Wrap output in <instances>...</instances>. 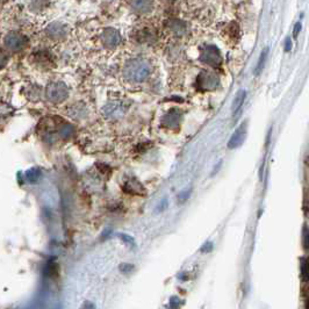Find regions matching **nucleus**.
<instances>
[{
    "instance_id": "nucleus-3",
    "label": "nucleus",
    "mask_w": 309,
    "mask_h": 309,
    "mask_svg": "<svg viewBox=\"0 0 309 309\" xmlns=\"http://www.w3.org/2000/svg\"><path fill=\"white\" fill-rule=\"evenodd\" d=\"M67 96V89L66 86L62 84V83H54V84L49 85L48 88V97L49 99L55 101V103H59L63 101Z\"/></svg>"
},
{
    "instance_id": "nucleus-20",
    "label": "nucleus",
    "mask_w": 309,
    "mask_h": 309,
    "mask_svg": "<svg viewBox=\"0 0 309 309\" xmlns=\"http://www.w3.org/2000/svg\"><path fill=\"white\" fill-rule=\"evenodd\" d=\"M295 29H294V36H297V34H299V32L301 31V24L300 22H297V24L295 25V27H294Z\"/></svg>"
},
{
    "instance_id": "nucleus-8",
    "label": "nucleus",
    "mask_w": 309,
    "mask_h": 309,
    "mask_svg": "<svg viewBox=\"0 0 309 309\" xmlns=\"http://www.w3.org/2000/svg\"><path fill=\"white\" fill-rule=\"evenodd\" d=\"M123 191L130 194H143L144 193V187L141 185V183L135 178L126 180L123 185Z\"/></svg>"
},
{
    "instance_id": "nucleus-5",
    "label": "nucleus",
    "mask_w": 309,
    "mask_h": 309,
    "mask_svg": "<svg viewBox=\"0 0 309 309\" xmlns=\"http://www.w3.org/2000/svg\"><path fill=\"white\" fill-rule=\"evenodd\" d=\"M247 135V122H243L241 126L235 130V133L233 134L231 138L229 139L228 148L229 149H235L239 148L240 145H242Z\"/></svg>"
},
{
    "instance_id": "nucleus-12",
    "label": "nucleus",
    "mask_w": 309,
    "mask_h": 309,
    "mask_svg": "<svg viewBox=\"0 0 309 309\" xmlns=\"http://www.w3.org/2000/svg\"><path fill=\"white\" fill-rule=\"evenodd\" d=\"M301 278L304 282L308 281V259L303 258L301 261Z\"/></svg>"
},
{
    "instance_id": "nucleus-17",
    "label": "nucleus",
    "mask_w": 309,
    "mask_h": 309,
    "mask_svg": "<svg viewBox=\"0 0 309 309\" xmlns=\"http://www.w3.org/2000/svg\"><path fill=\"white\" fill-rule=\"evenodd\" d=\"M212 249H213V243L207 242L205 243V246L201 248V252H209V251H212Z\"/></svg>"
},
{
    "instance_id": "nucleus-6",
    "label": "nucleus",
    "mask_w": 309,
    "mask_h": 309,
    "mask_svg": "<svg viewBox=\"0 0 309 309\" xmlns=\"http://www.w3.org/2000/svg\"><path fill=\"white\" fill-rule=\"evenodd\" d=\"M103 42L108 48H114L121 42V36L114 28H107L103 33Z\"/></svg>"
},
{
    "instance_id": "nucleus-14",
    "label": "nucleus",
    "mask_w": 309,
    "mask_h": 309,
    "mask_svg": "<svg viewBox=\"0 0 309 309\" xmlns=\"http://www.w3.org/2000/svg\"><path fill=\"white\" fill-rule=\"evenodd\" d=\"M119 237L123 241V242L129 244L131 248L135 247V241H134L133 237H130L129 235H126V234H119Z\"/></svg>"
},
{
    "instance_id": "nucleus-7",
    "label": "nucleus",
    "mask_w": 309,
    "mask_h": 309,
    "mask_svg": "<svg viewBox=\"0 0 309 309\" xmlns=\"http://www.w3.org/2000/svg\"><path fill=\"white\" fill-rule=\"evenodd\" d=\"M131 7L137 13H149L153 7V0H131Z\"/></svg>"
},
{
    "instance_id": "nucleus-19",
    "label": "nucleus",
    "mask_w": 309,
    "mask_h": 309,
    "mask_svg": "<svg viewBox=\"0 0 309 309\" xmlns=\"http://www.w3.org/2000/svg\"><path fill=\"white\" fill-rule=\"evenodd\" d=\"M291 49H292V42H291V40L287 39V40H286V43H285V50L289 51Z\"/></svg>"
},
{
    "instance_id": "nucleus-13",
    "label": "nucleus",
    "mask_w": 309,
    "mask_h": 309,
    "mask_svg": "<svg viewBox=\"0 0 309 309\" xmlns=\"http://www.w3.org/2000/svg\"><path fill=\"white\" fill-rule=\"evenodd\" d=\"M170 29L172 32H176L177 34H182L185 31V25L180 21H172L170 22Z\"/></svg>"
},
{
    "instance_id": "nucleus-9",
    "label": "nucleus",
    "mask_w": 309,
    "mask_h": 309,
    "mask_svg": "<svg viewBox=\"0 0 309 309\" xmlns=\"http://www.w3.org/2000/svg\"><path fill=\"white\" fill-rule=\"evenodd\" d=\"M180 121V114L178 111L176 109H172L171 112H169L167 115L164 116L163 119V124L167 127H177L179 124Z\"/></svg>"
},
{
    "instance_id": "nucleus-15",
    "label": "nucleus",
    "mask_w": 309,
    "mask_h": 309,
    "mask_svg": "<svg viewBox=\"0 0 309 309\" xmlns=\"http://www.w3.org/2000/svg\"><path fill=\"white\" fill-rule=\"evenodd\" d=\"M131 270H134V266L131 265V264H121V265H120V271H122L124 273L130 272Z\"/></svg>"
},
{
    "instance_id": "nucleus-11",
    "label": "nucleus",
    "mask_w": 309,
    "mask_h": 309,
    "mask_svg": "<svg viewBox=\"0 0 309 309\" xmlns=\"http://www.w3.org/2000/svg\"><path fill=\"white\" fill-rule=\"evenodd\" d=\"M267 54H269V49H265V50L262 52L261 57H259L258 64H257V66H256V70H255L256 76L261 74V72L263 71L264 65H265V62H266V58H267Z\"/></svg>"
},
{
    "instance_id": "nucleus-18",
    "label": "nucleus",
    "mask_w": 309,
    "mask_h": 309,
    "mask_svg": "<svg viewBox=\"0 0 309 309\" xmlns=\"http://www.w3.org/2000/svg\"><path fill=\"white\" fill-rule=\"evenodd\" d=\"M179 304H180V300L178 299V297L173 296L172 299L170 300V306H171V307H178Z\"/></svg>"
},
{
    "instance_id": "nucleus-2",
    "label": "nucleus",
    "mask_w": 309,
    "mask_h": 309,
    "mask_svg": "<svg viewBox=\"0 0 309 309\" xmlns=\"http://www.w3.org/2000/svg\"><path fill=\"white\" fill-rule=\"evenodd\" d=\"M200 59L210 66H218L222 62V57L218 49L214 46H206L201 49Z\"/></svg>"
},
{
    "instance_id": "nucleus-10",
    "label": "nucleus",
    "mask_w": 309,
    "mask_h": 309,
    "mask_svg": "<svg viewBox=\"0 0 309 309\" xmlns=\"http://www.w3.org/2000/svg\"><path fill=\"white\" fill-rule=\"evenodd\" d=\"M246 98H247V91H246V90H241V91H239V93L236 94L235 99H234V103H233V113H234V115H236L237 113L241 111V108H242V106H243Z\"/></svg>"
},
{
    "instance_id": "nucleus-21",
    "label": "nucleus",
    "mask_w": 309,
    "mask_h": 309,
    "mask_svg": "<svg viewBox=\"0 0 309 309\" xmlns=\"http://www.w3.org/2000/svg\"><path fill=\"white\" fill-rule=\"evenodd\" d=\"M188 195H190V191H186V192H184V193L179 195V199H182V201H185L186 199L188 198Z\"/></svg>"
},
{
    "instance_id": "nucleus-1",
    "label": "nucleus",
    "mask_w": 309,
    "mask_h": 309,
    "mask_svg": "<svg viewBox=\"0 0 309 309\" xmlns=\"http://www.w3.org/2000/svg\"><path fill=\"white\" fill-rule=\"evenodd\" d=\"M150 71H151V67H150L148 62L144 61V59L136 58L131 59L126 64L123 73L128 81L139 83L145 81L149 77Z\"/></svg>"
},
{
    "instance_id": "nucleus-16",
    "label": "nucleus",
    "mask_w": 309,
    "mask_h": 309,
    "mask_svg": "<svg viewBox=\"0 0 309 309\" xmlns=\"http://www.w3.org/2000/svg\"><path fill=\"white\" fill-rule=\"evenodd\" d=\"M303 244H304V249L308 250L309 243H308V228H307V225H304V228H303Z\"/></svg>"
},
{
    "instance_id": "nucleus-4",
    "label": "nucleus",
    "mask_w": 309,
    "mask_h": 309,
    "mask_svg": "<svg viewBox=\"0 0 309 309\" xmlns=\"http://www.w3.org/2000/svg\"><path fill=\"white\" fill-rule=\"evenodd\" d=\"M218 85V78L212 72L203 71L198 77V86L202 90H214Z\"/></svg>"
}]
</instances>
